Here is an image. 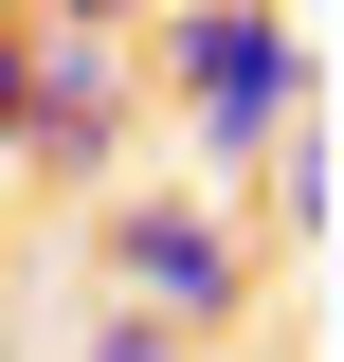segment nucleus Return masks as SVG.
<instances>
[{
  "mask_svg": "<svg viewBox=\"0 0 344 362\" xmlns=\"http://www.w3.org/2000/svg\"><path fill=\"white\" fill-rule=\"evenodd\" d=\"M164 109L200 145V181H254L272 127L308 109V18L290 0H164Z\"/></svg>",
  "mask_w": 344,
  "mask_h": 362,
  "instance_id": "obj_1",
  "label": "nucleus"
},
{
  "mask_svg": "<svg viewBox=\"0 0 344 362\" xmlns=\"http://www.w3.org/2000/svg\"><path fill=\"white\" fill-rule=\"evenodd\" d=\"M127 127H145V90H127V37H55V18H0V163H37V181H91V199H109Z\"/></svg>",
  "mask_w": 344,
  "mask_h": 362,
  "instance_id": "obj_2",
  "label": "nucleus"
},
{
  "mask_svg": "<svg viewBox=\"0 0 344 362\" xmlns=\"http://www.w3.org/2000/svg\"><path fill=\"white\" fill-rule=\"evenodd\" d=\"M91 254H109V290H127L145 326H181V344H217V326L254 308V235L217 218V199H91Z\"/></svg>",
  "mask_w": 344,
  "mask_h": 362,
  "instance_id": "obj_3",
  "label": "nucleus"
},
{
  "mask_svg": "<svg viewBox=\"0 0 344 362\" xmlns=\"http://www.w3.org/2000/svg\"><path fill=\"white\" fill-rule=\"evenodd\" d=\"M272 235H290V254L326 235V127H308V109L272 127Z\"/></svg>",
  "mask_w": 344,
  "mask_h": 362,
  "instance_id": "obj_4",
  "label": "nucleus"
},
{
  "mask_svg": "<svg viewBox=\"0 0 344 362\" xmlns=\"http://www.w3.org/2000/svg\"><path fill=\"white\" fill-rule=\"evenodd\" d=\"M73 362H181V326H145V308H109V326H91Z\"/></svg>",
  "mask_w": 344,
  "mask_h": 362,
  "instance_id": "obj_5",
  "label": "nucleus"
},
{
  "mask_svg": "<svg viewBox=\"0 0 344 362\" xmlns=\"http://www.w3.org/2000/svg\"><path fill=\"white\" fill-rule=\"evenodd\" d=\"M18 18H55V37H127L145 0H18Z\"/></svg>",
  "mask_w": 344,
  "mask_h": 362,
  "instance_id": "obj_6",
  "label": "nucleus"
}]
</instances>
